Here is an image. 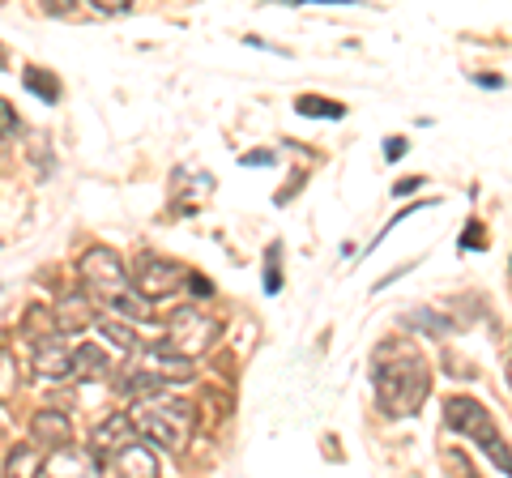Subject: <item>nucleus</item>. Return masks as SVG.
<instances>
[{
    "label": "nucleus",
    "instance_id": "f257e3e1",
    "mask_svg": "<svg viewBox=\"0 0 512 478\" xmlns=\"http://www.w3.org/2000/svg\"><path fill=\"white\" fill-rule=\"evenodd\" d=\"M372 380H376V402L389 414H397V419L419 414V406L431 393V372L419 350H384L372 368Z\"/></svg>",
    "mask_w": 512,
    "mask_h": 478
},
{
    "label": "nucleus",
    "instance_id": "f03ea898",
    "mask_svg": "<svg viewBox=\"0 0 512 478\" xmlns=\"http://www.w3.org/2000/svg\"><path fill=\"white\" fill-rule=\"evenodd\" d=\"M82 282H86V291L99 295L116 316H128V321H150L154 316V304H146V299L133 291V282H128L120 252H111L103 244L90 248L82 257Z\"/></svg>",
    "mask_w": 512,
    "mask_h": 478
},
{
    "label": "nucleus",
    "instance_id": "7ed1b4c3",
    "mask_svg": "<svg viewBox=\"0 0 512 478\" xmlns=\"http://www.w3.org/2000/svg\"><path fill=\"white\" fill-rule=\"evenodd\" d=\"M128 423H133L141 444L150 440L167 453H180V449H188V436H192V406L180 402V397H167V393H146L128 410Z\"/></svg>",
    "mask_w": 512,
    "mask_h": 478
},
{
    "label": "nucleus",
    "instance_id": "20e7f679",
    "mask_svg": "<svg viewBox=\"0 0 512 478\" xmlns=\"http://www.w3.org/2000/svg\"><path fill=\"white\" fill-rule=\"evenodd\" d=\"M444 419H448V427H457L461 436H470V440H478L487 449V457L500 466L504 474H508V449H504V440L495 436V423H491V414L474 402V397H448L444 402Z\"/></svg>",
    "mask_w": 512,
    "mask_h": 478
},
{
    "label": "nucleus",
    "instance_id": "39448f33",
    "mask_svg": "<svg viewBox=\"0 0 512 478\" xmlns=\"http://www.w3.org/2000/svg\"><path fill=\"white\" fill-rule=\"evenodd\" d=\"M218 342V321L214 316H205L201 308H180V312H171V321H167V350L175 359H197L205 355Z\"/></svg>",
    "mask_w": 512,
    "mask_h": 478
},
{
    "label": "nucleus",
    "instance_id": "423d86ee",
    "mask_svg": "<svg viewBox=\"0 0 512 478\" xmlns=\"http://www.w3.org/2000/svg\"><path fill=\"white\" fill-rule=\"evenodd\" d=\"M188 278H192V274H188L180 261L150 257V252H146V257L137 261V286H133V291L150 304V299H167V295H175L180 286H188Z\"/></svg>",
    "mask_w": 512,
    "mask_h": 478
},
{
    "label": "nucleus",
    "instance_id": "0eeeda50",
    "mask_svg": "<svg viewBox=\"0 0 512 478\" xmlns=\"http://www.w3.org/2000/svg\"><path fill=\"white\" fill-rule=\"evenodd\" d=\"M99 466H107L116 478H158V457H154L150 444H141V440L124 444L120 453H111L107 461H99Z\"/></svg>",
    "mask_w": 512,
    "mask_h": 478
},
{
    "label": "nucleus",
    "instance_id": "6e6552de",
    "mask_svg": "<svg viewBox=\"0 0 512 478\" xmlns=\"http://www.w3.org/2000/svg\"><path fill=\"white\" fill-rule=\"evenodd\" d=\"M35 372L39 380H64L73 376V346H64V338L47 333V338L35 342Z\"/></svg>",
    "mask_w": 512,
    "mask_h": 478
},
{
    "label": "nucleus",
    "instance_id": "1a4fd4ad",
    "mask_svg": "<svg viewBox=\"0 0 512 478\" xmlns=\"http://www.w3.org/2000/svg\"><path fill=\"white\" fill-rule=\"evenodd\" d=\"M137 440V432H133V423H128V414H111V419H103L99 427H94V436H90V444H94V461H107L111 453H120L124 444H133Z\"/></svg>",
    "mask_w": 512,
    "mask_h": 478
},
{
    "label": "nucleus",
    "instance_id": "9d476101",
    "mask_svg": "<svg viewBox=\"0 0 512 478\" xmlns=\"http://www.w3.org/2000/svg\"><path fill=\"white\" fill-rule=\"evenodd\" d=\"M43 478H99V461L69 444V449L43 457Z\"/></svg>",
    "mask_w": 512,
    "mask_h": 478
},
{
    "label": "nucleus",
    "instance_id": "9b49d317",
    "mask_svg": "<svg viewBox=\"0 0 512 478\" xmlns=\"http://www.w3.org/2000/svg\"><path fill=\"white\" fill-rule=\"evenodd\" d=\"M30 436H35V444H43V449H69L73 444V423L64 419L60 410H39L35 419H30Z\"/></svg>",
    "mask_w": 512,
    "mask_h": 478
},
{
    "label": "nucleus",
    "instance_id": "f8f14e48",
    "mask_svg": "<svg viewBox=\"0 0 512 478\" xmlns=\"http://www.w3.org/2000/svg\"><path fill=\"white\" fill-rule=\"evenodd\" d=\"M86 325H94L90 299H86V295H64L60 308H56V316H52V329L64 338V333H82Z\"/></svg>",
    "mask_w": 512,
    "mask_h": 478
},
{
    "label": "nucleus",
    "instance_id": "ddd939ff",
    "mask_svg": "<svg viewBox=\"0 0 512 478\" xmlns=\"http://www.w3.org/2000/svg\"><path fill=\"white\" fill-rule=\"evenodd\" d=\"M5 478H43V453H39V449H18V453H9Z\"/></svg>",
    "mask_w": 512,
    "mask_h": 478
},
{
    "label": "nucleus",
    "instance_id": "4468645a",
    "mask_svg": "<svg viewBox=\"0 0 512 478\" xmlns=\"http://www.w3.org/2000/svg\"><path fill=\"white\" fill-rule=\"evenodd\" d=\"M94 325H99V333H103L111 346H120V350H137V346H141L137 333H133V325L116 321V316H94Z\"/></svg>",
    "mask_w": 512,
    "mask_h": 478
},
{
    "label": "nucleus",
    "instance_id": "2eb2a0df",
    "mask_svg": "<svg viewBox=\"0 0 512 478\" xmlns=\"http://www.w3.org/2000/svg\"><path fill=\"white\" fill-rule=\"evenodd\" d=\"M299 116H329V120H342L346 116V107L342 103H333V99H316V94H303V99L295 103Z\"/></svg>",
    "mask_w": 512,
    "mask_h": 478
},
{
    "label": "nucleus",
    "instance_id": "dca6fc26",
    "mask_svg": "<svg viewBox=\"0 0 512 478\" xmlns=\"http://www.w3.org/2000/svg\"><path fill=\"white\" fill-rule=\"evenodd\" d=\"M107 368L103 350L99 346H86V350H73V376H99Z\"/></svg>",
    "mask_w": 512,
    "mask_h": 478
},
{
    "label": "nucleus",
    "instance_id": "f3484780",
    "mask_svg": "<svg viewBox=\"0 0 512 478\" xmlns=\"http://www.w3.org/2000/svg\"><path fill=\"white\" fill-rule=\"evenodd\" d=\"M22 82H26V90H35L43 103H56V99H60V86H56V77H47L43 69H26V73H22Z\"/></svg>",
    "mask_w": 512,
    "mask_h": 478
},
{
    "label": "nucleus",
    "instance_id": "a211bd4d",
    "mask_svg": "<svg viewBox=\"0 0 512 478\" xmlns=\"http://www.w3.org/2000/svg\"><path fill=\"white\" fill-rule=\"evenodd\" d=\"M13 389H18V363H13V355L0 346V402L13 397Z\"/></svg>",
    "mask_w": 512,
    "mask_h": 478
},
{
    "label": "nucleus",
    "instance_id": "6ab92c4d",
    "mask_svg": "<svg viewBox=\"0 0 512 478\" xmlns=\"http://www.w3.org/2000/svg\"><path fill=\"white\" fill-rule=\"evenodd\" d=\"M278 257H282V248H278V244H269V252H265V291H269V295H278V286H282Z\"/></svg>",
    "mask_w": 512,
    "mask_h": 478
},
{
    "label": "nucleus",
    "instance_id": "aec40b11",
    "mask_svg": "<svg viewBox=\"0 0 512 478\" xmlns=\"http://www.w3.org/2000/svg\"><path fill=\"white\" fill-rule=\"evenodd\" d=\"M18 129H22V120L13 116V107L0 99V137H18Z\"/></svg>",
    "mask_w": 512,
    "mask_h": 478
},
{
    "label": "nucleus",
    "instance_id": "412c9836",
    "mask_svg": "<svg viewBox=\"0 0 512 478\" xmlns=\"http://www.w3.org/2000/svg\"><path fill=\"white\" fill-rule=\"evenodd\" d=\"M239 163H244V167H269V163H274V154H269V150H252V154L239 158Z\"/></svg>",
    "mask_w": 512,
    "mask_h": 478
},
{
    "label": "nucleus",
    "instance_id": "4be33fe9",
    "mask_svg": "<svg viewBox=\"0 0 512 478\" xmlns=\"http://www.w3.org/2000/svg\"><path fill=\"white\" fill-rule=\"evenodd\" d=\"M406 154V141L402 137H389V146H384V158H402Z\"/></svg>",
    "mask_w": 512,
    "mask_h": 478
},
{
    "label": "nucleus",
    "instance_id": "5701e85b",
    "mask_svg": "<svg viewBox=\"0 0 512 478\" xmlns=\"http://www.w3.org/2000/svg\"><path fill=\"white\" fill-rule=\"evenodd\" d=\"M466 248H483V227H478V222L466 231Z\"/></svg>",
    "mask_w": 512,
    "mask_h": 478
},
{
    "label": "nucleus",
    "instance_id": "b1692460",
    "mask_svg": "<svg viewBox=\"0 0 512 478\" xmlns=\"http://www.w3.org/2000/svg\"><path fill=\"white\" fill-rule=\"evenodd\" d=\"M419 184H423V180H402V184L393 188V193H397V197H402V193H414V188H419Z\"/></svg>",
    "mask_w": 512,
    "mask_h": 478
},
{
    "label": "nucleus",
    "instance_id": "393cba45",
    "mask_svg": "<svg viewBox=\"0 0 512 478\" xmlns=\"http://www.w3.org/2000/svg\"><path fill=\"white\" fill-rule=\"evenodd\" d=\"M0 60H5V52H0Z\"/></svg>",
    "mask_w": 512,
    "mask_h": 478
}]
</instances>
